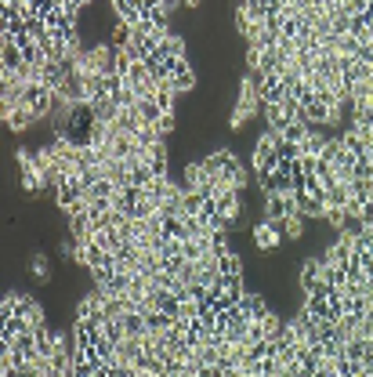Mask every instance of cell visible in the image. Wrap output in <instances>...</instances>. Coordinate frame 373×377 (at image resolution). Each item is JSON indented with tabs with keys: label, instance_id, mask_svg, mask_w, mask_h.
Returning <instances> with one entry per match:
<instances>
[{
	"label": "cell",
	"instance_id": "7a4b0ae2",
	"mask_svg": "<svg viewBox=\"0 0 373 377\" xmlns=\"http://www.w3.org/2000/svg\"><path fill=\"white\" fill-rule=\"evenodd\" d=\"M257 112H261V95H257V80L250 77V73H243V80H239V102L232 109V117H228V127L239 131L247 120H254Z\"/></svg>",
	"mask_w": 373,
	"mask_h": 377
},
{
	"label": "cell",
	"instance_id": "3957f363",
	"mask_svg": "<svg viewBox=\"0 0 373 377\" xmlns=\"http://www.w3.org/2000/svg\"><path fill=\"white\" fill-rule=\"evenodd\" d=\"M287 236H282V229L279 225H272V221H257L254 225V243L261 247V250H276Z\"/></svg>",
	"mask_w": 373,
	"mask_h": 377
},
{
	"label": "cell",
	"instance_id": "8992f818",
	"mask_svg": "<svg viewBox=\"0 0 373 377\" xmlns=\"http://www.w3.org/2000/svg\"><path fill=\"white\" fill-rule=\"evenodd\" d=\"M182 4H185V8H200V0H182Z\"/></svg>",
	"mask_w": 373,
	"mask_h": 377
},
{
	"label": "cell",
	"instance_id": "5b68a950",
	"mask_svg": "<svg viewBox=\"0 0 373 377\" xmlns=\"http://www.w3.org/2000/svg\"><path fill=\"white\" fill-rule=\"evenodd\" d=\"M301 232H304V218H290L282 225V236H287V240H301Z\"/></svg>",
	"mask_w": 373,
	"mask_h": 377
},
{
	"label": "cell",
	"instance_id": "6da1fadb",
	"mask_svg": "<svg viewBox=\"0 0 373 377\" xmlns=\"http://www.w3.org/2000/svg\"><path fill=\"white\" fill-rule=\"evenodd\" d=\"M91 0H4V127L25 131L62 106L80 47V11Z\"/></svg>",
	"mask_w": 373,
	"mask_h": 377
},
{
	"label": "cell",
	"instance_id": "277c9868",
	"mask_svg": "<svg viewBox=\"0 0 373 377\" xmlns=\"http://www.w3.org/2000/svg\"><path fill=\"white\" fill-rule=\"evenodd\" d=\"M29 272H33V280L47 283V280H51V276H47V272H51V269H47V258H44V254H33V258H29Z\"/></svg>",
	"mask_w": 373,
	"mask_h": 377
}]
</instances>
